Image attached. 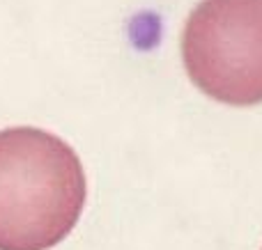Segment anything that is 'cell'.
Instances as JSON below:
<instances>
[{
    "mask_svg": "<svg viewBox=\"0 0 262 250\" xmlns=\"http://www.w3.org/2000/svg\"><path fill=\"white\" fill-rule=\"evenodd\" d=\"M182 60L212 99L262 104V0H200L182 32Z\"/></svg>",
    "mask_w": 262,
    "mask_h": 250,
    "instance_id": "2",
    "label": "cell"
},
{
    "mask_svg": "<svg viewBox=\"0 0 262 250\" xmlns=\"http://www.w3.org/2000/svg\"><path fill=\"white\" fill-rule=\"evenodd\" d=\"M76 152L49 131H0V250H49L74 230L85 207Z\"/></svg>",
    "mask_w": 262,
    "mask_h": 250,
    "instance_id": "1",
    "label": "cell"
}]
</instances>
